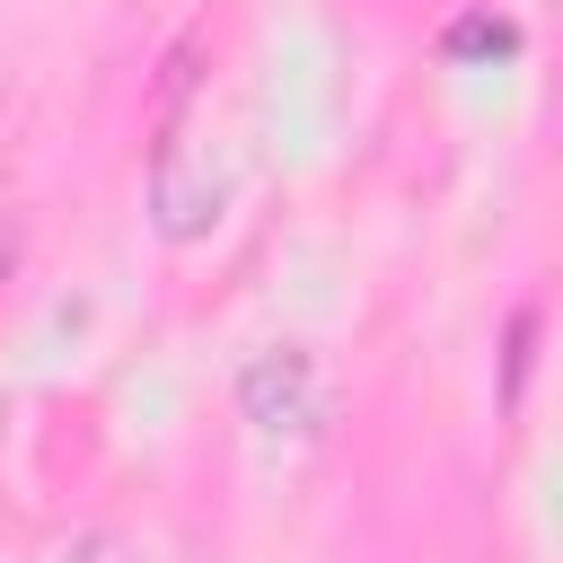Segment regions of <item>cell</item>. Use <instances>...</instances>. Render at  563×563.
I'll use <instances>...</instances> for the list:
<instances>
[{"mask_svg": "<svg viewBox=\"0 0 563 563\" xmlns=\"http://www.w3.org/2000/svg\"><path fill=\"white\" fill-rule=\"evenodd\" d=\"M238 405H246V422L255 431H317L325 422V378H317V361L299 352V343H273V352H255L246 361V378H238Z\"/></svg>", "mask_w": 563, "mask_h": 563, "instance_id": "6da1fadb", "label": "cell"}, {"mask_svg": "<svg viewBox=\"0 0 563 563\" xmlns=\"http://www.w3.org/2000/svg\"><path fill=\"white\" fill-rule=\"evenodd\" d=\"M9 255H18V238H9V211H0V282H9Z\"/></svg>", "mask_w": 563, "mask_h": 563, "instance_id": "3957f363", "label": "cell"}, {"mask_svg": "<svg viewBox=\"0 0 563 563\" xmlns=\"http://www.w3.org/2000/svg\"><path fill=\"white\" fill-rule=\"evenodd\" d=\"M220 194H229L220 158L176 132V141L158 150V167H150V211H158V229H167V238H202V229L220 220Z\"/></svg>", "mask_w": 563, "mask_h": 563, "instance_id": "7a4b0ae2", "label": "cell"}]
</instances>
